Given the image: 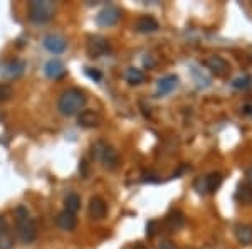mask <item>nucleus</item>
<instances>
[{"instance_id":"f257e3e1","label":"nucleus","mask_w":252,"mask_h":249,"mask_svg":"<svg viewBox=\"0 0 252 249\" xmlns=\"http://www.w3.org/2000/svg\"><path fill=\"white\" fill-rule=\"evenodd\" d=\"M86 101H88V98H86V95H84L83 89L69 88L59 96L58 108H59L61 115L74 116V115H79V113L83 111L84 106H86Z\"/></svg>"},{"instance_id":"f03ea898","label":"nucleus","mask_w":252,"mask_h":249,"mask_svg":"<svg viewBox=\"0 0 252 249\" xmlns=\"http://www.w3.org/2000/svg\"><path fill=\"white\" fill-rule=\"evenodd\" d=\"M15 229L22 243L29 244L37 238V226H35L34 219L29 215V211L26 207H17L15 211Z\"/></svg>"},{"instance_id":"7ed1b4c3","label":"nucleus","mask_w":252,"mask_h":249,"mask_svg":"<svg viewBox=\"0 0 252 249\" xmlns=\"http://www.w3.org/2000/svg\"><path fill=\"white\" fill-rule=\"evenodd\" d=\"M56 14V3L51 0H32L29 2V20L32 24H47Z\"/></svg>"},{"instance_id":"20e7f679","label":"nucleus","mask_w":252,"mask_h":249,"mask_svg":"<svg viewBox=\"0 0 252 249\" xmlns=\"http://www.w3.org/2000/svg\"><path fill=\"white\" fill-rule=\"evenodd\" d=\"M93 157L97 158L101 163H103L104 169L108 170H115L120 165V155L111 145L104 143V142H97V143L93 146Z\"/></svg>"},{"instance_id":"39448f33","label":"nucleus","mask_w":252,"mask_h":249,"mask_svg":"<svg viewBox=\"0 0 252 249\" xmlns=\"http://www.w3.org/2000/svg\"><path fill=\"white\" fill-rule=\"evenodd\" d=\"M222 175L219 172H212L209 175H205V177L198 178V180H195V190L198 192V194H214L215 190H219V187L222 185Z\"/></svg>"},{"instance_id":"423d86ee","label":"nucleus","mask_w":252,"mask_h":249,"mask_svg":"<svg viewBox=\"0 0 252 249\" xmlns=\"http://www.w3.org/2000/svg\"><path fill=\"white\" fill-rule=\"evenodd\" d=\"M120 19L121 9H118L116 5H108L96 15V24L99 27H113L120 22Z\"/></svg>"},{"instance_id":"0eeeda50","label":"nucleus","mask_w":252,"mask_h":249,"mask_svg":"<svg viewBox=\"0 0 252 249\" xmlns=\"http://www.w3.org/2000/svg\"><path fill=\"white\" fill-rule=\"evenodd\" d=\"M109 52V42L103 36H91L88 39V54L91 58H101Z\"/></svg>"},{"instance_id":"6e6552de","label":"nucleus","mask_w":252,"mask_h":249,"mask_svg":"<svg viewBox=\"0 0 252 249\" xmlns=\"http://www.w3.org/2000/svg\"><path fill=\"white\" fill-rule=\"evenodd\" d=\"M44 47H46V51H49L51 54L58 56V54H63L64 51L67 49V40L63 37V36L59 34H49L44 37L42 40Z\"/></svg>"},{"instance_id":"1a4fd4ad","label":"nucleus","mask_w":252,"mask_h":249,"mask_svg":"<svg viewBox=\"0 0 252 249\" xmlns=\"http://www.w3.org/2000/svg\"><path fill=\"white\" fill-rule=\"evenodd\" d=\"M205 66L209 69L212 74H215L217 77H223L229 74L230 71V64L229 61H225L222 58V56H212V58H209L205 61Z\"/></svg>"},{"instance_id":"9d476101","label":"nucleus","mask_w":252,"mask_h":249,"mask_svg":"<svg viewBox=\"0 0 252 249\" xmlns=\"http://www.w3.org/2000/svg\"><path fill=\"white\" fill-rule=\"evenodd\" d=\"M88 212H89V217H91V219L101 220V219L106 217V214H108V204L104 202V199L94 195V197L89 199Z\"/></svg>"},{"instance_id":"9b49d317","label":"nucleus","mask_w":252,"mask_h":249,"mask_svg":"<svg viewBox=\"0 0 252 249\" xmlns=\"http://www.w3.org/2000/svg\"><path fill=\"white\" fill-rule=\"evenodd\" d=\"M66 72H67L66 66H64V63L59 59H51L46 66H44V74L52 81L63 79V77L66 76Z\"/></svg>"},{"instance_id":"f8f14e48","label":"nucleus","mask_w":252,"mask_h":249,"mask_svg":"<svg viewBox=\"0 0 252 249\" xmlns=\"http://www.w3.org/2000/svg\"><path fill=\"white\" fill-rule=\"evenodd\" d=\"M24 71H26V63L22 59L9 61L2 66V74L7 76L9 79H17L24 74Z\"/></svg>"},{"instance_id":"ddd939ff","label":"nucleus","mask_w":252,"mask_h":249,"mask_svg":"<svg viewBox=\"0 0 252 249\" xmlns=\"http://www.w3.org/2000/svg\"><path fill=\"white\" fill-rule=\"evenodd\" d=\"M78 121L84 128H96L101 123V116L99 113L93 111V109H83L78 115Z\"/></svg>"},{"instance_id":"4468645a","label":"nucleus","mask_w":252,"mask_h":249,"mask_svg":"<svg viewBox=\"0 0 252 249\" xmlns=\"http://www.w3.org/2000/svg\"><path fill=\"white\" fill-rule=\"evenodd\" d=\"M177 86H178V77L175 74H168V76L161 77L157 84V96L168 95V93H172Z\"/></svg>"},{"instance_id":"2eb2a0df","label":"nucleus","mask_w":252,"mask_h":249,"mask_svg":"<svg viewBox=\"0 0 252 249\" xmlns=\"http://www.w3.org/2000/svg\"><path fill=\"white\" fill-rule=\"evenodd\" d=\"M135 29L140 32V34H150V32H157L160 29V24H158L157 19L150 17V15H145V17H140L136 20Z\"/></svg>"},{"instance_id":"dca6fc26","label":"nucleus","mask_w":252,"mask_h":249,"mask_svg":"<svg viewBox=\"0 0 252 249\" xmlns=\"http://www.w3.org/2000/svg\"><path fill=\"white\" fill-rule=\"evenodd\" d=\"M56 222H58V226L63 231H72V229H76V226H78V217H76V214H72V212L63 211L58 215Z\"/></svg>"},{"instance_id":"f3484780","label":"nucleus","mask_w":252,"mask_h":249,"mask_svg":"<svg viewBox=\"0 0 252 249\" xmlns=\"http://www.w3.org/2000/svg\"><path fill=\"white\" fill-rule=\"evenodd\" d=\"M234 232L235 238H237V241L242 246H251L252 244V227L249 224H237L234 227Z\"/></svg>"},{"instance_id":"a211bd4d","label":"nucleus","mask_w":252,"mask_h":249,"mask_svg":"<svg viewBox=\"0 0 252 249\" xmlns=\"http://www.w3.org/2000/svg\"><path fill=\"white\" fill-rule=\"evenodd\" d=\"M235 201L242 206H251L252 204V185L247 183H241L235 190Z\"/></svg>"},{"instance_id":"6ab92c4d","label":"nucleus","mask_w":252,"mask_h":249,"mask_svg":"<svg viewBox=\"0 0 252 249\" xmlns=\"http://www.w3.org/2000/svg\"><path fill=\"white\" fill-rule=\"evenodd\" d=\"M185 224V217L180 211H172L168 215H166V226H168L170 231H178L182 229Z\"/></svg>"},{"instance_id":"aec40b11","label":"nucleus","mask_w":252,"mask_h":249,"mask_svg":"<svg viewBox=\"0 0 252 249\" xmlns=\"http://www.w3.org/2000/svg\"><path fill=\"white\" fill-rule=\"evenodd\" d=\"M12 246H14V239H12L9 227L0 219V249H10Z\"/></svg>"},{"instance_id":"412c9836","label":"nucleus","mask_w":252,"mask_h":249,"mask_svg":"<svg viewBox=\"0 0 252 249\" xmlns=\"http://www.w3.org/2000/svg\"><path fill=\"white\" fill-rule=\"evenodd\" d=\"M126 83L131 84V86H136V84H141L145 81V74L143 71H140V69L136 68H129L128 71H126Z\"/></svg>"},{"instance_id":"4be33fe9","label":"nucleus","mask_w":252,"mask_h":249,"mask_svg":"<svg viewBox=\"0 0 252 249\" xmlns=\"http://www.w3.org/2000/svg\"><path fill=\"white\" fill-rule=\"evenodd\" d=\"M64 206H66L67 212H72V214H76L79 209H81V199L78 194H67V197L64 199Z\"/></svg>"},{"instance_id":"5701e85b","label":"nucleus","mask_w":252,"mask_h":249,"mask_svg":"<svg viewBox=\"0 0 252 249\" xmlns=\"http://www.w3.org/2000/svg\"><path fill=\"white\" fill-rule=\"evenodd\" d=\"M232 86L235 89H249L252 86V77L251 76H241L232 81Z\"/></svg>"},{"instance_id":"b1692460","label":"nucleus","mask_w":252,"mask_h":249,"mask_svg":"<svg viewBox=\"0 0 252 249\" xmlns=\"http://www.w3.org/2000/svg\"><path fill=\"white\" fill-rule=\"evenodd\" d=\"M12 96H14V89H12L10 84L0 83V103H5V101H9Z\"/></svg>"},{"instance_id":"393cba45","label":"nucleus","mask_w":252,"mask_h":249,"mask_svg":"<svg viewBox=\"0 0 252 249\" xmlns=\"http://www.w3.org/2000/svg\"><path fill=\"white\" fill-rule=\"evenodd\" d=\"M86 74H88V77H91V79H94V81H101V77H103V74H101L97 69H93V68L86 69Z\"/></svg>"},{"instance_id":"a878e982","label":"nucleus","mask_w":252,"mask_h":249,"mask_svg":"<svg viewBox=\"0 0 252 249\" xmlns=\"http://www.w3.org/2000/svg\"><path fill=\"white\" fill-rule=\"evenodd\" d=\"M155 232H157V222L155 220H150V222L146 224V236H148V238H153Z\"/></svg>"},{"instance_id":"bb28decb","label":"nucleus","mask_w":252,"mask_h":249,"mask_svg":"<svg viewBox=\"0 0 252 249\" xmlns=\"http://www.w3.org/2000/svg\"><path fill=\"white\" fill-rule=\"evenodd\" d=\"M158 249H177V248H175V244L172 241L163 239V241H160V244H158Z\"/></svg>"},{"instance_id":"cd10ccee","label":"nucleus","mask_w":252,"mask_h":249,"mask_svg":"<svg viewBox=\"0 0 252 249\" xmlns=\"http://www.w3.org/2000/svg\"><path fill=\"white\" fill-rule=\"evenodd\" d=\"M244 113H246V115H249V116H252V103H247L246 106H244Z\"/></svg>"},{"instance_id":"c85d7f7f","label":"nucleus","mask_w":252,"mask_h":249,"mask_svg":"<svg viewBox=\"0 0 252 249\" xmlns=\"http://www.w3.org/2000/svg\"><path fill=\"white\" fill-rule=\"evenodd\" d=\"M247 177H249V182H251V185H252V167L249 169V172H247Z\"/></svg>"},{"instance_id":"c756f323","label":"nucleus","mask_w":252,"mask_h":249,"mask_svg":"<svg viewBox=\"0 0 252 249\" xmlns=\"http://www.w3.org/2000/svg\"><path fill=\"white\" fill-rule=\"evenodd\" d=\"M133 249H146V246H145V244H136Z\"/></svg>"}]
</instances>
